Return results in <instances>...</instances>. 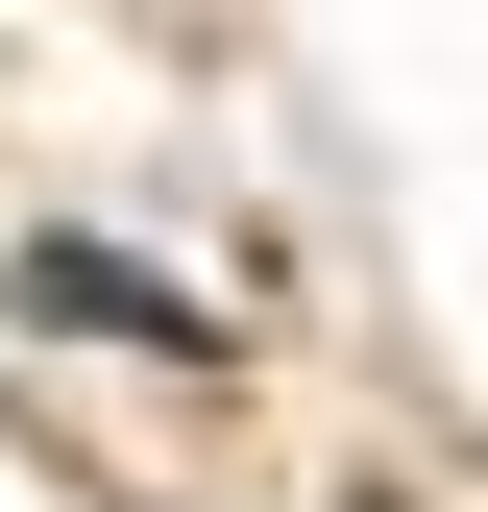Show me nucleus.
<instances>
[{"instance_id":"obj_1","label":"nucleus","mask_w":488,"mask_h":512,"mask_svg":"<svg viewBox=\"0 0 488 512\" xmlns=\"http://www.w3.org/2000/svg\"><path fill=\"white\" fill-rule=\"evenodd\" d=\"M25 317H74V342H171V317H196V293H147V269H122V244H49V269H25Z\"/></svg>"}]
</instances>
